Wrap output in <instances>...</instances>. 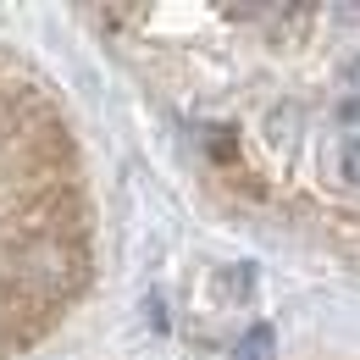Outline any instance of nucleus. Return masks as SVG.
Listing matches in <instances>:
<instances>
[{"label": "nucleus", "instance_id": "obj_1", "mask_svg": "<svg viewBox=\"0 0 360 360\" xmlns=\"http://www.w3.org/2000/svg\"><path fill=\"white\" fill-rule=\"evenodd\" d=\"M89 277L84 227L56 200H39L0 222V305L6 321L39 333Z\"/></svg>", "mask_w": 360, "mask_h": 360}, {"label": "nucleus", "instance_id": "obj_2", "mask_svg": "<svg viewBox=\"0 0 360 360\" xmlns=\"http://www.w3.org/2000/svg\"><path fill=\"white\" fill-rule=\"evenodd\" d=\"M233 360H277V333H271V327H250V333L233 344Z\"/></svg>", "mask_w": 360, "mask_h": 360}]
</instances>
